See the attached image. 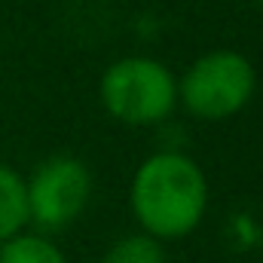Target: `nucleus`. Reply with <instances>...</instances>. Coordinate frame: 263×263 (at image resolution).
<instances>
[{
	"label": "nucleus",
	"mask_w": 263,
	"mask_h": 263,
	"mask_svg": "<svg viewBox=\"0 0 263 263\" xmlns=\"http://www.w3.org/2000/svg\"><path fill=\"white\" fill-rule=\"evenodd\" d=\"M129 205L147 236L159 242L184 239L202 223L208 208L205 172L184 150H156L135 168Z\"/></svg>",
	"instance_id": "nucleus-1"
},
{
	"label": "nucleus",
	"mask_w": 263,
	"mask_h": 263,
	"mask_svg": "<svg viewBox=\"0 0 263 263\" xmlns=\"http://www.w3.org/2000/svg\"><path fill=\"white\" fill-rule=\"evenodd\" d=\"M104 110L123 126H159L178 107V77L150 55H126L107 67L98 83Z\"/></svg>",
	"instance_id": "nucleus-2"
},
{
	"label": "nucleus",
	"mask_w": 263,
	"mask_h": 263,
	"mask_svg": "<svg viewBox=\"0 0 263 263\" xmlns=\"http://www.w3.org/2000/svg\"><path fill=\"white\" fill-rule=\"evenodd\" d=\"M257 89L254 65L233 49H214L199 55L178 83V101L184 110L205 123H220L242 114Z\"/></svg>",
	"instance_id": "nucleus-3"
},
{
	"label": "nucleus",
	"mask_w": 263,
	"mask_h": 263,
	"mask_svg": "<svg viewBox=\"0 0 263 263\" xmlns=\"http://www.w3.org/2000/svg\"><path fill=\"white\" fill-rule=\"evenodd\" d=\"M28 223L40 233L70 227L92 199V172L77 156H49L25 178Z\"/></svg>",
	"instance_id": "nucleus-4"
},
{
	"label": "nucleus",
	"mask_w": 263,
	"mask_h": 263,
	"mask_svg": "<svg viewBox=\"0 0 263 263\" xmlns=\"http://www.w3.org/2000/svg\"><path fill=\"white\" fill-rule=\"evenodd\" d=\"M28 227V193H25V178L0 162V245L12 236H18Z\"/></svg>",
	"instance_id": "nucleus-5"
},
{
	"label": "nucleus",
	"mask_w": 263,
	"mask_h": 263,
	"mask_svg": "<svg viewBox=\"0 0 263 263\" xmlns=\"http://www.w3.org/2000/svg\"><path fill=\"white\" fill-rule=\"evenodd\" d=\"M0 263H67L46 233H18L0 245Z\"/></svg>",
	"instance_id": "nucleus-6"
},
{
	"label": "nucleus",
	"mask_w": 263,
	"mask_h": 263,
	"mask_svg": "<svg viewBox=\"0 0 263 263\" xmlns=\"http://www.w3.org/2000/svg\"><path fill=\"white\" fill-rule=\"evenodd\" d=\"M101 263H165V248L147 233H129L107 248Z\"/></svg>",
	"instance_id": "nucleus-7"
},
{
	"label": "nucleus",
	"mask_w": 263,
	"mask_h": 263,
	"mask_svg": "<svg viewBox=\"0 0 263 263\" xmlns=\"http://www.w3.org/2000/svg\"><path fill=\"white\" fill-rule=\"evenodd\" d=\"M254 3H260V6H263V0H254Z\"/></svg>",
	"instance_id": "nucleus-8"
}]
</instances>
